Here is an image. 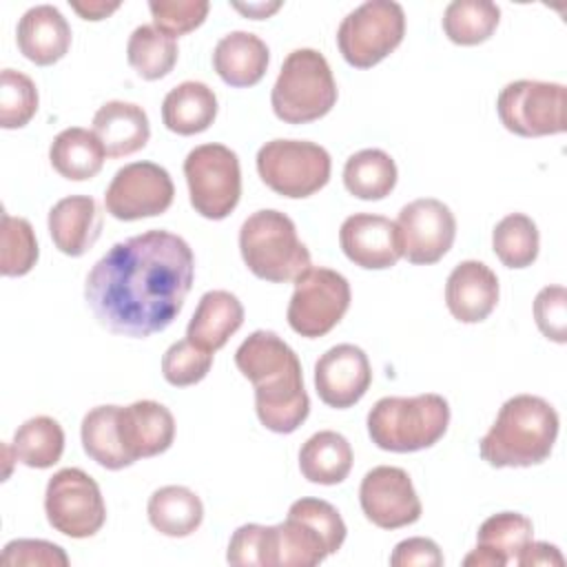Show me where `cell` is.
<instances>
[{
  "label": "cell",
  "mask_w": 567,
  "mask_h": 567,
  "mask_svg": "<svg viewBox=\"0 0 567 567\" xmlns=\"http://www.w3.org/2000/svg\"><path fill=\"white\" fill-rule=\"evenodd\" d=\"M193 279L195 255L186 239L153 228L117 241L93 264L84 299L109 332L146 339L175 321Z\"/></svg>",
  "instance_id": "6da1fadb"
},
{
  "label": "cell",
  "mask_w": 567,
  "mask_h": 567,
  "mask_svg": "<svg viewBox=\"0 0 567 567\" xmlns=\"http://www.w3.org/2000/svg\"><path fill=\"white\" fill-rule=\"evenodd\" d=\"M235 365L255 385V410L266 430L290 434L308 419L310 399L299 357L277 332L248 334L235 352Z\"/></svg>",
  "instance_id": "7a4b0ae2"
},
{
  "label": "cell",
  "mask_w": 567,
  "mask_h": 567,
  "mask_svg": "<svg viewBox=\"0 0 567 567\" xmlns=\"http://www.w3.org/2000/svg\"><path fill=\"white\" fill-rule=\"evenodd\" d=\"M558 412L536 394L507 399L478 443L492 467H532L549 458L558 436Z\"/></svg>",
  "instance_id": "3957f363"
},
{
  "label": "cell",
  "mask_w": 567,
  "mask_h": 567,
  "mask_svg": "<svg viewBox=\"0 0 567 567\" xmlns=\"http://www.w3.org/2000/svg\"><path fill=\"white\" fill-rule=\"evenodd\" d=\"M450 425V405L441 394L383 396L368 412V434L379 450L419 452L443 439Z\"/></svg>",
  "instance_id": "277c9868"
},
{
  "label": "cell",
  "mask_w": 567,
  "mask_h": 567,
  "mask_svg": "<svg viewBox=\"0 0 567 567\" xmlns=\"http://www.w3.org/2000/svg\"><path fill=\"white\" fill-rule=\"evenodd\" d=\"M239 252L255 277L272 284L295 281L312 266L295 221L275 208L257 210L241 224Z\"/></svg>",
  "instance_id": "5b68a950"
},
{
  "label": "cell",
  "mask_w": 567,
  "mask_h": 567,
  "mask_svg": "<svg viewBox=\"0 0 567 567\" xmlns=\"http://www.w3.org/2000/svg\"><path fill=\"white\" fill-rule=\"evenodd\" d=\"M270 104L286 124H308L328 115L337 104V82L328 60L315 49L288 53L272 86Z\"/></svg>",
  "instance_id": "8992f818"
},
{
  "label": "cell",
  "mask_w": 567,
  "mask_h": 567,
  "mask_svg": "<svg viewBox=\"0 0 567 567\" xmlns=\"http://www.w3.org/2000/svg\"><path fill=\"white\" fill-rule=\"evenodd\" d=\"M330 153L308 140H270L257 151L261 182L281 197L303 199L330 179Z\"/></svg>",
  "instance_id": "52a82bcc"
},
{
  "label": "cell",
  "mask_w": 567,
  "mask_h": 567,
  "mask_svg": "<svg viewBox=\"0 0 567 567\" xmlns=\"http://www.w3.org/2000/svg\"><path fill=\"white\" fill-rule=\"evenodd\" d=\"M403 7L392 0H368L341 20L337 44L350 66L370 69L388 58L403 42Z\"/></svg>",
  "instance_id": "ba28073f"
},
{
  "label": "cell",
  "mask_w": 567,
  "mask_h": 567,
  "mask_svg": "<svg viewBox=\"0 0 567 567\" xmlns=\"http://www.w3.org/2000/svg\"><path fill=\"white\" fill-rule=\"evenodd\" d=\"M184 177L195 213L206 219L228 217L241 197L239 157L224 144L195 146L184 159Z\"/></svg>",
  "instance_id": "9c48e42d"
},
{
  "label": "cell",
  "mask_w": 567,
  "mask_h": 567,
  "mask_svg": "<svg viewBox=\"0 0 567 567\" xmlns=\"http://www.w3.org/2000/svg\"><path fill=\"white\" fill-rule=\"evenodd\" d=\"M350 284L332 268H308L295 279V292L288 303V326L306 337L328 334L350 308Z\"/></svg>",
  "instance_id": "30bf717a"
},
{
  "label": "cell",
  "mask_w": 567,
  "mask_h": 567,
  "mask_svg": "<svg viewBox=\"0 0 567 567\" xmlns=\"http://www.w3.org/2000/svg\"><path fill=\"white\" fill-rule=\"evenodd\" d=\"M567 91L558 82L516 80L501 89L496 113L503 126L520 137H543L565 133Z\"/></svg>",
  "instance_id": "8fae6325"
},
{
  "label": "cell",
  "mask_w": 567,
  "mask_h": 567,
  "mask_svg": "<svg viewBox=\"0 0 567 567\" xmlns=\"http://www.w3.org/2000/svg\"><path fill=\"white\" fill-rule=\"evenodd\" d=\"M44 512L49 525L71 538H89L106 520L100 485L80 467H64L49 478Z\"/></svg>",
  "instance_id": "7c38bea8"
},
{
  "label": "cell",
  "mask_w": 567,
  "mask_h": 567,
  "mask_svg": "<svg viewBox=\"0 0 567 567\" xmlns=\"http://www.w3.org/2000/svg\"><path fill=\"white\" fill-rule=\"evenodd\" d=\"M175 186L168 171L155 162H133L122 166L106 193V213L120 221H135L162 215L171 208Z\"/></svg>",
  "instance_id": "4fadbf2b"
},
{
  "label": "cell",
  "mask_w": 567,
  "mask_h": 567,
  "mask_svg": "<svg viewBox=\"0 0 567 567\" xmlns=\"http://www.w3.org/2000/svg\"><path fill=\"white\" fill-rule=\"evenodd\" d=\"M396 228L403 257L416 266H430L443 259L456 237V219L447 204L423 197L399 210Z\"/></svg>",
  "instance_id": "5bb4252c"
},
{
  "label": "cell",
  "mask_w": 567,
  "mask_h": 567,
  "mask_svg": "<svg viewBox=\"0 0 567 567\" xmlns=\"http://www.w3.org/2000/svg\"><path fill=\"white\" fill-rule=\"evenodd\" d=\"M365 518L381 529H399L421 518V501L405 470L394 465L372 467L359 487Z\"/></svg>",
  "instance_id": "9a60e30c"
},
{
  "label": "cell",
  "mask_w": 567,
  "mask_h": 567,
  "mask_svg": "<svg viewBox=\"0 0 567 567\" xmlns=\"http://www.w3.org/2000/svg\"><path fill=\"white\" fill-rule=\"evenodd\" d=\"M372 383L368 354L352 343L326 350L315 363V388L319 399L337 410L352 408L363 399Z\"/></svg>",
  "instance_id": "2e32d148"
},
{
  "label": "cell",
  "mask_w": 567,
  "mask_h": 567,
  "mask_svg": "<svg viewBox=\"0 0 567 567\" xmlns=\"http://www.w3.org/2000/svg\"><path fill=\"white\" fill-rule=\"evenodd\" d=\"M343 255L359 268L385 270L403 257L399 228L392 219L372 213H354L339 228Z\"/></svg>",
  "instance_id": "e0dca14e"
},
{
  "label": "cell",
  "mask_w": 567,
  "mask_h": 567,
  "mask_svg": "<svg viewBox=\"0 0 567 567\" xmlns=\"http://www.w3.org/2000/svg\"><path fill=\"white\" fill-rule=\"evenodd\" d=\"M117 432L126 454L148 458L166 452L175 439V419L171 410L157 401L144 399L120 408Z\"/></svg>",
  "instance_id": "ac0fdd59"
},
{
  "label": "cell",
  "mask_w": 567,
  "mask_h": 567,
  "mask_svg": "<svg viewBox=\"0 0 567 567\" xmlns=\"http://www.w3.org/2000/svg\"><path fill=\"white\" fill-rule=\"evenodd\" d=\"M445 303L461 323L485 321L498 303V277L483 261H461L447 277Z\"/></svg>",
  "instance_id": "d6986e66"
},
{
  "label": "cell",
  "mask_w": 567,
  "mask_h": 567,
  "mask_svg": "<svg viewBox=\"0 0 567 567\" xmlns=\"http://www.w3.org/2000/svg\"><path fill=\"white\" fill-rule=\"evenodd\" d=\"M16 42L29 62L49 66L66 55L71 47V27L53 4H35L20 18Z\"/></svg>",
  "instance_id": "ffe728a7"
},
{
  "label": "cell",
  "mask_w": 567,
  "mask_h": 567,
  "mask_svg": "<svg viewBox=\"0 0 567 567\" xmlns=\"http://www.w3.org/2000/svg\"><path fill=\"white\" fill-rule=\"evenodd\" d=\"M102 233V215L93 197L69 195L49 210V235L55 248L69 257H82Z\"/></svg>",
  "instance_id": "44dd1931"
},
{
  "label": "cell",
  "mask_w": 567,
  "mask_h": 567,
  "mask_svg": "<svg viewBox=\"0 0 567 567\" xmlns=\"http://www.w3.org/2000/svg\"><path fill=\"white\" fill-rule=\"evenodd\" d=\"M270 51L266 42L248 31L226 33L213 51L215 73L235 89L255 86L268 69Z\"/></svg>",
  "instance_id": "7402d4cb"
},
{
  "label": "cell",
  "mask_w": 567,
  "mask_h": 567,
  "mask_svg": "<svg viewBox=\"0 0 567 567\" xmlns=\"http://www.w3.org/2000/svg\"><path fill=\"white\" fill-rule=\"evenodd\" d=\"M93 133L109 157H126L146 146L151 137L148 115L140 104L111 100L93 115Z\"/></svg>",
  "instance_id": "603a6c76"
},
{
  "label": "cell",
  "mask_w": 567,
  "mask_h": 567,
  "mask_svg": "<svg viewBox=\"0 0 567 567\" xmlns=\"http://www.w3.org/2000/svg\"><path fill=\"white\" fill-rule=\"evenodd\" d=\"M244 323V306L228 290H208L202 295L188 328L186 339L195 346L215 352L228 343V339Z\"/></svg>",
  "instance_id": "cb8c5ba5"
},
{
  "label": "cell",
  "mask_w": 567,
  "mask_h": 567,
  "mask_svg": "<svg viewBox=\"0 0 567 567\" xmlns=\"http://www.w3.org/2000/svg\"><path fill=\"white\" fill-rule=\"evenodd\" d=\"M217 117L215 91L195 80L173 86L162 102L164 126L177 135H195L206 131Z\"/></svg>",
  "instance_id": "d4e9b609"
},
{
  "label": "cell",
  "mask_w": 567,
  "mask_h": 567,
  "mask_svg": "<svg viewBox=\"0 0 567 567\" xmlns=\"http://www.w3.org/2000/svg\"><path fill=\"white\" fill-rule=\"evenodd\" d=\"M49 159L64 179L84 182L102 171L106 151L93 131L71 126L53 137Z\"/></svg>",
  "instance_id": "484cf974"
},
{
  "label": "cell",
  "mask_w": 567,
  "mask_h": 567,
  "mask_svg": "<svg viewBox=\"0 0 567 567\" xmlns=\"http://www.w3.org/2000/svg\"><path fill=\"white\" fill-rule=\"evenodd\" d=\"M148 523L164 536L184 538L199 529L204 520L202 498L184 485H164L155 489L146 505Z\"/></svg>",
  "instance_id": "4316f807"
},
{
  "label": "cell",
  "mask_w": 567,
  "mask_h": 567,
  "mask_svg": "<svg viewBox=\"0 0 567 567\" xmlns=\"http://www.w3.org/2000/svg\"><path fill=\"white\" fill-rule=\"evenodd\" d=\"M299 470L306 481L317 485H337L352 470V447L348 439L332 430L312 434L299 450Z\"/></svg>",
  "instance_id": "83f0119b"
},
{
  "label": "cell",
  "mask_w": 567,
  "mask_h": 567,
  "mask_svg": "<svg viewBox=\"0 0 567 567\" xmlns=\"http://www.w3.org/2000/svg\"><path fill=\"white\" fill-rule=\"evenodd\" d=\"M343 186L359 199H383L396 186V164L381 148H363L346 159Z\"/></svg>",
  "instance_id": "f1b7e54d"
},
{
  "label": "cell",
  "mask_w": 567,
  "mask_h": 567,
  "mask_svg": "<svg viewBox=\"0 0 567 567\" xmlns=\"http://www.w3.org/2000/svg\"><path fill=\"white\" fill-rule=\"evenodd\" d=\"M117 414L120 405H97L84 414L80 427L86 456L106 470H124L135 463L120 441Z\"/></svg>",
  "instance_id": "f546056e"
},
{
  "label": "cell",
  "mask_w": 567,
  "mask_h": 567,
  "mask_svg": "<svg viewBox=\"0 0 567 567\" xmlns=\"http://www.w3.org/2000/svg\"><path fill=\"white\" fill-rule=\"evenodd\" d=\"M275 527V567H315L330 556L326 538L301 516L288 514Z\"/></svg>",
  "instance_id": "4dcf8cb0"
},
{
  "label": "cell",
  "mask_w": 567,
  "mask_h": 567,
  "mask_svg": "<svg viewBox=\"0 0 567 567\" xmlns=\"http://www.w3.org/2000/svg\"><path fill=\"white\" fill-rule=\"evenodd\" d=\"M16 461L27 467H53L64 452V430L51 416L27 419L13 434L11 443Z\"/></svg>",
  "instance_id": "1f68e13d"
},
{
  "label": "cell",
  "mask_w": 567,
  "mask_h": 567,
  "mask_svg": "<svg viewBox=\"0 0 567 567\" xmlns=\"http://www.w3.org/2000/svg\"><path fill=\"white\" fill-rule=\"evenodd\" d=\"M501 20V9L489 0H454L445 7L443 31L450 42L474 47L492 38Z\"/></svg>",
  "instance_id": "d6a6232c"
},
{
  "label": "cell",
  "mask_w": 567,
  "mask_h": 567,
  "mask_svg": "<svg viewBox=\"0 0 567 567\" xmlns=\"http://www.w3.org/2000/svg\"><path fill=\"white\" fill-rule=\"evenodd\" d=\"M175 38L162 33L155 24H140L126 44L128 64L142 80H159L177 64Z\"/></svg>",
  "instance_id": "836d02e7"
},
{
  "label": "cell",
  "mask_w": 567,
  "mask_h": 567,
  "mask_svg": "<svg viewBox=\"0 0 567 567\" xmlns=\"http://www.w3.org/2000/svg\"><path fill=\"white\" fill-rule=\"evenodd\" d=\"M538 228L532 217L523 213L505 215L492 230L494 255L507 268H527L538 257Z\"/></svg>",
  "instance_id": "e575fe53"
},
{
  "label": "cell",
  "mask_w": 567,
  "mask_h": 567,
  "mask_svg": "<svg viewBox=\"0 0 567 567\" xmlns=\"http://www.w3.org/2000/svg\"><path fill=\"white\" fill-rule=\"evenodd\" d=\"M534 525L518 512H498L483 520L476 534V547H485L496 554L503 565L518 558L523 547L532 540Z\"/></svg>",
  "instance_id": "d590c367"
},
{
  "label": "cell",
  "mask_w": 567,
  "mask_h": 567,
  "mask_svg": "<svg viewBox=\"0 0 567 567\" xmlns=\"http://www.w3.org/2000/svg\"><path fill=\"white\" fill-rule=\"evenodd\" d=\"M38 241L31 224L24 217L2 213V255L0 272L4 277H22L31 272L38 261Z\"/></svg>",
  "instance_id": "8d00e7d4"
},
{
  "label": "cell",
  "mask_w": 567,
  "mask_h": 567,
  "mask_svg": "<svg viewBox=\"0 0 567 567\" xmlns=\"http://www.w3.org/2000/svg\"><path fill=\"white\" fill-rule=\"evenodd\" d=\"M38 113V89L20 71L2 69L0 73V126L22 128Z\"/></svg>",
  "instance_id": "74e56055"
},
{
  "label": "cell",
  "mask_w": 567,
  "mask_h": 567,
  "mask_svg": "<svg viewBox=\"0 0 567 567\" xmlns=\"http://www.w3.org/2000/svg\"><path fill=\"white\" fill-rule=\"evenodd\" d=\"M226 560L237 567H275V527L248 523L233 532Z\"/></svg>",
  "instance_id": "f35d334b"
},
{
  "label": "cell",
  "mask_w": 567,
  "mask_h": 567,
  "mask_svg": "<svg viewBox=\"0 0 567 567\" xmlns=\"http://www.w3.org/2000/svg\"><path fill=\"white\" fill-rule=\"evenodd\" d=\"M213 365V352L195 346L190 339L175 341L162 357V374L175 388L199 383Z\"/></svg>",
  "instance_id": "ab89813d"
},
{
  "label": "cell",
  "mask_w": 567,
  "mask_h": 567,
  "mask_svg": "<svg viewBox=\"0 0 567 567\" xmlns=\"http://www.w3.org/2000/svg\"><path fill=\"white\" fill-rule=\"evenodd\" d=\"M148 9L153 24L162 33L179 38L195 31L206 20L210 4L206 0H151Z\"/></svg>",
  "instance_id": "60d3db41"
},
{
  "label": "cell",
  "mask_w": 567,
  "mask_h": 567,
  "mask_svg": "<svg viewBox=\"0 0 567 567\" xmlns=\"http://www.w3.org/2000/svg\"><path fill=\"white\" fill-rule=\"evenodd\" d=\"M288 514H295L308 520L326 538L330 554H337L341 549L348 529L334 505H330L323 498H299L290 505Z\"/></svg>",
  "instance_id": "b9f144b4"
},
{
  "label": "cell",
  "mask_w": 567,
  "mask_h": 567,
  "mask_svg": "<svg viewBox=\"0 0 567 567\" xmlns=\"http://www.w3.org/2000/svg\"><path fill=\"white\" fill-rule=\"evenodd\" d=\"M0 563L7 567H66L69 556L60 545L42 538H16L4 545Z\"/></svg>",
  "instance_id": "7bdbcfd3"
},
{
  "label": "cell",
  "mask_w": 567,
  "mask_h": 567,
  "mask_svg": "<svg viewBox=\"0 0 567 567\" xmlns=\"http://www.w3.org/2000/svg\"><path fill=\"white\" fill-rule=\"evenodd\" d=\"M534 319L538 330L556 341H567V290L563 286H545L534 299Z\"/></svg>",
  "instance_id": "ee69618b"
},
{
  "label": "cell",
  "mask_w": 567,
  "mask_h": 567,
  "mask_svg": "<svg viewBox=\"0 0 567 567\" xmlns=\"http://www.w3.org/2000/svg\"><path fill=\"white\" fill-rule=\"evenodd\" d=\"M392 567H441L443 565V554L439 545L432 538L414 536L401 540L392 556H390Z\"/></svg>",
  "instance_id": "f6af8a7d"
},
{
  "label": "cell",
  "mask_w": 567,
  "mask_h": 567,
  "mask_svg": "<svg viewBox=\"0 0 567 567\" xmlns=\"http://www.w3.org/2000/svg\"><path fill=\"white\" fill-rule=\"evenodd\" d=\"M516 563L520 567H529V565H565V558L560 554V549L556 545L543 543V540H529L523 551L518 554Z\"/></svg>",
  "instance_id": "bcb514c9"
},
{
  "label": "cell",
  "mask_w": 567,
  "mask_h": 567,
  "mask_svg": "<svg viewBox=\"0 0 567 567\" xmlns=\"http://www.w3.org/2000/svg\"><path fill=\"white\" fill-rule=\"evenodd\" d=\"M71 9L80 13L84 20H104L113 11L120 9V2H104V0H89V2H71Z\"/></svg>",
  "instance_id": "7dc6e473"
},
{
  "label": "cell",
  "mask_w": 567,
  "mask_h": 567,
  "mask_svg": "<svg viewBox=\"0 0 567 567\" xmlns=\"http://www.w3.org/2000/svg\"><path fill=\"white\" fill-rule=\"evenodd\" d=\"M237 11H241V13H246L248 18H252V20H261V18H268L270 13H275L279 7H281V2H272V4H266V2H255V4H233Z\"/></svg>",
  "instance_id": "c3c4849f"
}]
</instances>
